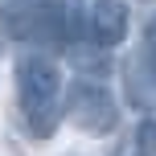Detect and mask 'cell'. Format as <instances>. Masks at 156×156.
<instances>
[{
    "instance_id": "obj_1",
    "label": "cell",
    "mask_w": 156,
    "mask_h": 156,
    "mask_svg": "<svg viewBox=\"0 0 156 156\" xmlns=\"http://www.w3.org/2000/svg\"><path fill=\"white\" fill-rule=\"evenodd\" d=\"M16 103L25 132L33 140H49L62 123V70L41 54H25L16 62Z\"/></svg>"
},
{
    "instance_id": "obj_2",
    "label": "cell",
    "mask_w": 156,
    "mask_h": 156,
    "mask_svg": "<svg viewBox=\"0 0 156 156\" xmlns=\"http://www.w3.org/2000/svg\"><path fill=\"white\" fill-rule=\"evenodd\" d=\"M62 115L86 136H111L119 123V103L99 78H78L62 86Z\"/></svg>"
},
{
    "instance_id": "obj_3",
    "label": "cell",
    "mask_w": 156,
    "mask_h": 156,
    "mask_svg": "<svg viewBox=\"0 0 156 156\" xmlns=\"http://www.w3.org/2000/svg\"><path fill=\"white\" fill-rule=\"evenodd\" d=\"M66 21H70V12L62 0H21V8L8 12V33L29 41H62Z\"/></svg>"
},
{
    "instance_id": "obj_4",
    "label": "cell",
    "mask_w": 156,
    "mask_h": 156,
    "mask_svg": "<svg viewBox=\"0 0 156 156\" xmlns=\"http://www.w3.org/2000/svg\"><path fill=\"white\" fill-rule=\"evenodd\" d=\"M127 4L123 0H90L86 4V41L99 49H115L127 41Z\"/></svg>"
},
{
    "instance_id": "obj_5",
    "label": "cell",
    "mask_w": 156,
    "mask_h": 156,
    "mask_svg": "<svg viewBox=\"0 0 156 156\" xmlns=\"http://www.w3.org/2000/svg\"><path fill=\"white\" fill-rule=\"evenodd\" d=\"M123 86H127V103L140 111H156V66L144 54L123 62Z\"/></svg>"
},
{
    "instance_id": "obj_6",
    "label": "cell",
    "mask_w": 156,
    "mask_h": 156,
    "mask_svg": "<svg viewBox=\"0 0 156 156\" xmlns=\"http://www.w3.org/2000/svg\"><path fill=\"white\" fill-rule=\"evenodd\" d=\"M136 152L140 156H156V115H148L136 132Z\"/></svg>"
},
{
    "instance_id": "obj_7",
    "label": "cell",
    "mask_w": 156,
    "mask_h": 156,
    "mask_svg": "<svg viewBox=\"0 0 156 156\" xmlns=\"http://www.w3.org/2000/svg\"><path fill=\"white\" fill-rule=\"evenodd\" d=\"M144 58H148V62L156 66V16L148 25H144Z\"/></svg>"
},
{
    "instance_id": "obj_8",
    "label": "cell",
    "mask_w": 156,
    "mask_h": 156,
    "mask_svg": "<svg viewBox=\"0 0 156 156\" xmlns=\"http://www.w3.org/2000/svg\"><path fill=\"white\" fill-rule=\"evenodd\" d=\"M144 4H156V0H144Z\"/></svg>"
},
{
    "instance_id": "obj_9",
    "label": "cell",
    "mask_w": 156,
    "mask_h": 156,
    "mask_svg": "<svg viewBox=\"0 0 156 156\" xmlns=\"http://www.w3.org/2000/svg\"><path fill=\"white\" fill-rule=\"evenodd\" d=\"M136 156H140V152H136Z\"/></svg>"
}]
</instances>
